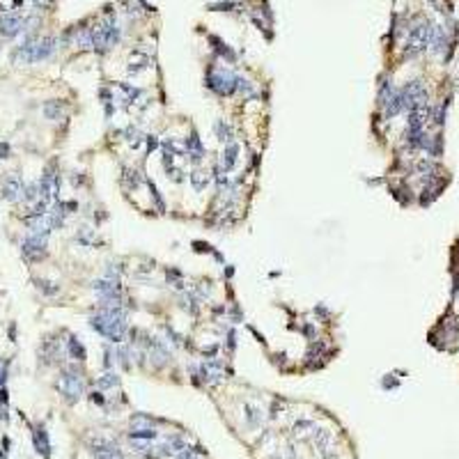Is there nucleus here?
<instances>
[{
    "instance_id": "f257e3e1",
    "label": "nucleus",
    "mask_w": 459,
    "mask_h": 459,
    "mask_svg": "<svg viewBox=\"0 0 459 459\" xmlns=\"http://www.w3.org/2000/svg\"><path fill=\"white\" fill-rule=\"evenodd\" d=\"M90 326L113 344L122 342L126 333V312L122 308H101L90 317Z\"/></svg>"
},
{
    "instance_id": "f03ea898",
    "label": "nucleus",
    "mask_w": 459,
    "mask_h": 459,
    "mask_svg": "<svg viewBox=\"0 0 459 459\" xmlns=\"http://www.w3.org/2000/svg\"><path fill=\"white\" fill-rule=\"evenodd\" d=\"M432 37H434V25H432L430 21H418V23L409 30L407 46H404V55H409V57L420 55L422 51L430 48Z\"/></svg>"
},
{
    "instance_id": "7ed1b4c3",
    "label": "nucleus",
    "mask_w": 459,
    "mask_h": 459,
    "mask_svg": "<svg viewBox=\"0 0 459 459\" xmlns=\"http://www.w3.org/2000/svg\"><path fill=\"white\" fill-rule=\"evenodd\" d=\"M117 42H120V25L113 16H108L106 21L92 28V48H96V51H108Z\"/></svg>"
},
{
    "instance_id": "20e7f679",
    "label": "nucleus",
    "mask_w": 459,
    "mask_h": 459,
    "mask_svg": "<svg viewBox=\"0 0 459 459\" xmlns=\"http://www.w3.org/2000/svg\"><path fill=\"white\" fill-rule=\"evenodd\" d=\"M57 390L62 392L69 402H76L83 395V374L76 368H67L57 379Z\"/></svg>"
},
{
    "instance_id": "39448f33",
    "label": "nucleus",
    "mask_w": 459,
    "mask_h": 459,
    "mask_svg": "<svg viewBox=\"0 0 459 459\" xmlns=\"http://www.w3.org/2000/svg\"><path fill=\"white\" fill-rule=\"evenodd\" d=\"M402 101H404V110H418V108H427V87L422 85V81H411L402 87Z\"/></svg>"
},
{
    "instance_id": "423d86ee",
    "label": "nucleus",
    "mask_w": 459,
    "mask_h": 459,
    "mask_svg": "<svg viewBox=\"0 0 459 459\" xmlns=\"http://www.w3.org/2000/svg\"><path fill=\"white\" fill-rule=\"evenodd\" d=\"M207 85L214 90L216 94H232L237 90V76L223 67H214L207 74Z\"/></svg>"
},
{
    "instance_id": "0eeeda50",
    "label": "nucleus",
    "mask_w": 459,
    "mask_h": 459,
    "mask_svg": "<svg viewBox=\"0 0 459 459\" xmlns=\"http://www.w3.org/2000/svg\"><path fill=\"white\" fill-rule=\"evenodd\" d=\"M46 239L48 237H42V235H30L23 239L21 244V253L28 262H37V259L46 257Z\"/></svg>"
},
{
    "instance_id": "6e6552de",
    "label": "nucleus",
    "mask_w": 459,
    "mask_h": 459,
    "mask_svg": "<svg viewBox=\"0 0 459 459\" xmlns=\"http://www.w3.org/2000/svg\"><path fill=\"white\" fill-rule=\"evenodd\" d=\"M25 30V19L16 12H10V14L0 16V35L3 37H16L19 32Z\"/></svg>"
},
{
    "instance_id": "1a4fd4ad",
    "label": "nucleus",
    "mask_w": 459,
    "mask_h": 459,
    "mask_svg": "<svg viewBox=\"0 0 459 459\" xmlns=\"http://www.w3.org/2000/svg\"><path fill=\"white\" fill-rule=\"evenodd\" d=\"M23 191H25V186L16 172H10V175L3 179V198H5L7 202H16L19 198H23Z\"/></svg>"
},
{
    "instance_id": "9d476101",
    "label": "nucleus",
    "mask_w": 459,
    "mask_h": 459,
    "mask_svg": "<svg viewBox=\"0 0 459 459\" xmlns=\"http://www.w3.org/2000/svg\"><path fill=\"white\" fill-rule=\"evenodd\" d=\"M57 188H60V179H57L55 172L48 170L42 179H39V200L51 202L57 198Z\"/></svg>"
},
{
    "instance_id": "9b49d317",
    "label": "nucleus",
    "mask_w": 459,
    "mask_h": 459,
    "mask_svg": "<svg viewBox=\"0 0 459 459\" xmlns=\"http://www.w3.org/2000/svg\"><path fill=\"white\" fill-rule=\"evenodd\" d=\"M92 452H94L96 459H124V454H122V450L117 445L104 439H96L92 443Z\"/></svg>"
},
{
    "instance_id": "f8f14e48",
    "label": "nucleus",
    "mask_w": 459,
    "mask_h": 459,
    "mask_svg": "<svg viewBox=\"0 0 459 459\" xmlns=\"http://www.w3.org/2000/svg\"><path fill=\"white\" fill-rule=\"evenodd\" d=\"M57 48V39L55 37H42L35 42V51H32V62H42L55 53Z\"/></svg>"
},
{
    "instance_id": "ddd939ff",
    "label": "nucleus",
    "mask_w": 459,
    "mask_h": 459,
    "mask_svg": "<svg viewBox=\"0 0 459 459\" xmlns=\"http://www.w3.org/2000/svg\"><path fill=\"white\" fill-rule=\"evenodd\" d=\"M237 161H239V145H237V143H227V145H225V149H223V154H220V163H218V166L223 168L225 172H230V170H235Z\"/></svg>"
},
{
    "instance_id": "4468645a",
    "label": "nucleus",
    "mask_w": 459,
    "mask_h": 459,
    "mask_svg": "<svg viewBox=\"0 0 459 459\" xmlns=\"http://www.w3.org/2000/svg\"><path fill=\"white\" fill-rule=\"evenodd\" d=\"M200 377L205 379L207 383H218L223 379V368H220L218 360H205L200 365Z\"/></svg>"
},
{
    "instance_id": "2eb2a0df",
    "label": "nucleus",
    "mask_w": 459,
    "mask_h": 459,
    "mask_svg": "<svg viewBox=\"0 0 459 459\" xmlns=\"http://www.w3.org/2000/svg\"><path fill=\"white\" fill-rule=\"evenodd\" d=\"M149 356H152V358H154V363H156V365L168 363V358H170L168 349H166V347H163L161 342H158L156 338H149Z\"/></svg>"
},
{
    "instance_id": "dca6fc26",
    "label": "nucleus",
    "mask_w": 459,
    "mask_h": 459,
    "mask_svg": "<svg viewBox=\"0 0 459 459\" xmlns=\"http://www.w3.org/2000/svg\"><path fill=\"white\" fill-rule=\"evenodd\" d=\"M35 448H37L46 459L51 457V443H48V434H46L44 427H37V430H35Z\"/></svg>"
},
{
    "instance_id": "f3484780",
    "label": "nucleus",
    "mask_w": 459,
    "mask_h": 459,
    "mask_svg": "<svg viewBox=\"0 0 459 459\" xmlns=\"http://www.w3.org/2000/svg\"><path fill=\"white\" fill-rule=\"evenodd\" d=\"M64 104L62 101H46V104H44V115H46L48 120H60V117H62L64 115Z\"/></svg>"
},
{
    "instance_id": "a211bd4d",
    "label": "nucleus",
    "mask_w": 459,
    "mask_h": 459,
    "mask_svg": "<svg viewBox=\"0 0 459 459\" xmlns=\"http://www.w3.org/2000/svg\"><path fill=\"white\" fill-rule=\"evenodd\" d=\"M191 184H193V188H195L198 193L205 191L207 184H209V172H205V170H200V168H195V170L191 172Z\"/></svg>"
},
{
    "instance_id": "6ab92c4d",
    "label": "nucleus",
    "mask_w": 459,
    "mask_h": 459,
    "mask_svg": "<svg viewBox=\"0 0 459 459\" xmlns=\"http://www.w3.org/2000/svg\"><path fill=\"white\" fill-rule=\"evenodd\" d=\"M60 354H62V349H60V342H57V340H51V338H48L46 342H44V349H42L44 360H53V358H57Z\"/></svg>"
},
{
    "instance_id": "aec40b11",
    "label": "nucleus",
    "mask_w": 459,
    "mask_h": 459,
    "mask_svg": "<svg viewBox=\"0 0 459 459\" xmlns=\"http://www.w3.org/2000/svg\"><path fill=\"white\" fill-rule=\"evenodd\" d=\"M147 55H140V53H134V55H131V62H129V74H140V72H145V69H147Z\"/></svg>"
},
{
    "instance_id": "412c9836",
    "label": "nucleus",
    "mask_w": 459,
    "mask_h": 459,
    "mask_svg": "<svg viewBox=\"0 0 459 459\" xmlns=\"http://www.w3.org/2000/svg\"><path fill=\"white\" fill-rule=\"evenodd\" d=\"M67 347H69V354H72L76 360H85V356H87V354H85V347H83V344L78 342L76 335H72V338H69Z\"/></svg>"
},
{
    "instance_id": "4be33fe9",
    "label": "nucleus",
    "mask_w": 459,
    "mask_h": 459,
    "mask_svg": "<svg viewBox=\"0 0 459 459\" xmlns=\"http://www.w3.org/2000/svg\"><path fill=\"white\" fill-rule=\"evenodd\" d=\"M214 129H216V136H218L220 143H232V129H230V124H225V120L216 122Z\"/></svg>"
},
{
    "instance_id": "5701e85b",
    "label": "nucleus",
    "mask_w": 459,
    "mask_h": 459,
    "mask_svg": "<svg viewBox=\"0 0 459 459\" xmlns=\"http://www.w3.org/2000/svg\"><path fill=\"white\" fill-rule=\"evenodd\" d=\"M140 182H143L140 172H138V170H131V168H126V170H124V186H126V188H138Z\"/></svg>"
},
{
    "instance_id": "b1692460",
    "label": "nucleus",
    "mask_w": 459,
    "mask_h": 459,
    "mask_svg": "<svg viewBox=\"0 0 459 459\" xmlns=\"http://www.w3.org/2000/svg\"><path fill=\"white\" fill-rule=\"evenodd\" d=\"M35 285H37V289H39V292L48 294V297H53V294H57V292H60V287H57L55 282H51V280H44V278H39V280H35Z\"/></svg>"
},
{
    "instance_id": "393cba45",
    "label": "nucleus",
    "mask_w": 459,
    "mask_h": 459,
    "mask_svg": "<svg viewBox=\"0 0 459 459\" xmlns=\"http://www.w3.org/2000/svg\"><path fill=\"white\" fill-rule=\"evenodd\" d=\"M131 439L134 441H152V439H156V430H131Z\"/></svg>"
},
{
    "instance_id": "a878e982",
    "label": "nucleus",
    "mask_w": 459,
    "mask_h": 459,
    "mask_svg": "<svg viewBox=\"0 0 459 459\" xmlns=\"http://www.w3.org/2000/svg\"><path fill=\"white\" fill-rule=\"evenodd\" d=\"M131 430H154V425L145 416H134L131 418Z\"/></svg>"
},
{
    "instance_id": "bb28decb",
    "label": "nucleus",
    "mask_w": 459,
    "mask_h": 459,
    "mask_svg": "<svg viewBox=\"0 0 459 459\" xmlns=\"http://www.w3.org/2000/svg\"><path fill=\"white\" fill-rule=\"evenodd\" d=\"M117 383H120V377H117L115 372H106L104 377L99 379V386L101 388H113V386H117Z\"/></svg>"
},
{
    "instance_id": "cd10ccee",
    "label": "nucleus",
    "mask_w": 459,
    "mask_h": 459,
    "mask_svg": "<svg viewBox=\"0 0 459 459\" xmlns=\"http://www.w3.org/2000/svg\"><path fill=\"white\" fill-rule=\"evenodd\" d=\"M237 90H239L241 94H246V96H253L255 94V90L250 87V83L244 81V78H237Z\"/></svg>"
},
{
    "instance_id": "c85d7f7f",
    "label": "nucleus",
    "mask_w": 459,
    "mask_h": 459,
    "mask_svg": "<svg viewBox=\"0 0 459 459\" xmlns=\"http://www.w3.org/2000/svg\"><path fill=\"white\" fill-rule=\"evenodd\" d=\"M37 195H39V184H30V186H25V191H23V198L25 200H37Z\"/></svg>"
},
{
    "instance_id": "c756f323",
    "label": "nucleus",
    "mask_w": 459,
    "mask_h": 459,
    "mask_svg": "<svg viewBox=\"0 0 459 459\" xmlns=\"http://www.w3.org/2000/svg\"><path fill=\"white\" fill-rule=\"evenodd\" d=\"M149 191H152V198L156 200V207H158V211H163L166 207H163V200H161V195H158V191H156V186H154L152 182H149Z\"/></svg>"
},
{
    "instance_id": "7c9ffc66",
    "label": "nucleus",
    "mask_w": 459,
    "mask_h": 459,
    "mask_svg": "<svg viewBox=\"0 0 459 459\" xmlns=\"http://www.w3.org/2000/svg\"><path fill=\"white\" fill-rule=\"evenodd\" d=\"M246 411H248V420H250V425H257V413H259V409H255V407H246Z\"/></svg>"
},
{
    "instance_id": "2f4dec72",
    "label": "nucleus",
    "mask_w": 459,
    "mask_h": 459,
    "mask_svg": "<svg viewBox=\"0 0 459 459\" xmlns=\"http://www.w3.org/2000/svg\"><path fill=\"white\" fill-rule=\"evenodd\" d=\"M177 459H198V457H195V452H193V450L184 448L182 452H179V457H177Z\"/></svg>"
},
{
    "instance_id": "473e14b6",
    "label": "nucleus",
    "mask_w": 459,
    "mask_h": 459,
    "mask_svg": "<svg viewBox=\"0 0 459 459\" xmlns=\"http://www.w3.org/2000/svg\"><path fill=\"white\" fill-rule=\"evenodd\" d=\"M0 158H10V145L0 143Z\"/></svg>"
},
{
    "instance_id": "72a5a7b5",
    "label": "nucleus",
    "mask_w": 459,
    "mask_h": 459,
    "mask_svg": "<svg viewBox=\"0 0 459 459\" xmlns=\"http://www.w3.org/2000/svg\"><path fill=\"white\" fill-rule=\"evenodd\" d=\"M35 7H39V10H46V7H51L53 0H32Z\"/></svg>"
},
{
    "instance_id": "f704fd0d",
    "label": "nucleus",
    "mask_w": 459,
    "mask_h": 459,
    "mask_svg": "<svg viewBox=\"0 0 459 459\" xmlns=\"http://www.w3.org/2000/svg\"><path fill=\"white\" fill-rule=\"evenodd\" d=\"M92 402H96V404H101V402H104V397H101V392H94V395H92Z\"/></svg>"
},
{
    "instance_id": "c9c22d12",
    "label": "nucleus",
    "mask_w": 459,
    "mask_h": 459,
    "mask_svg": "<svg viewBox=\"0 0 459 459\" xmlns=\"http://www.w3.org/2000/svg\"><path fill=\"white\" fill-rule=\"evenodd\" d=\"M21 3H23V0H14V7H19V5H21Z\"/></svg>"
}]
</instances>
